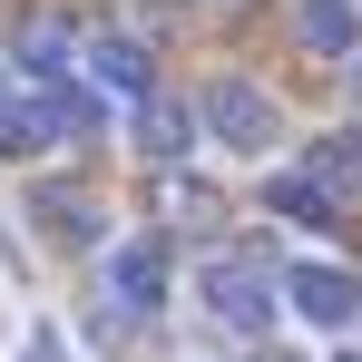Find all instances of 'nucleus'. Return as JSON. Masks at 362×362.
<instances>
[{
	"mask_svg": "<svg viewBox=\"0 0 362 362\" xmlns=\"http://www.w3.org/2000/svg\"><path fill=\"white\" fill-rule=\"evenodd\" d=\"M274 274H264V255H226V264H206V313L216 323H235V333H264L274 323Z\"/></svg>",
	"mask_w": 362,
	"mask_h": 362,
	"instance_id": "f257e3e1",
	"label": "nucleus"
},
{
	"mask_svg": "<svg viewBox=\"0 0 362 362\" xmlns=\"http://www.w3.org/2000/svg\"><path fill=\"white\" fill-rule=\"evenodd\" d=\"M206 127L235 147V157H264L274 137H284V118H274V98L255 88V78H216L206 88Z\"/></svg>",
	"mask_w": 362,
	"mask_h": 362,
	"instance_id": "f03ea898",
	"label": "nucleus"
},
{
	"mask_svg": "<svg viewBox=\"0 0 362 362\" xmlns=\"http://www.w3.org/2000/svg\"><path fill=\"white\" fill-rule=\"evenodd\" d=\"M274 294L294 303L303 323H323V333H343L362 313V274L353 264H294V274H274Z\"/></svg>",
	"mask_w": 362,
	"mask_h": 362,
	"instance_id": "7ed1b4c3",
	"label": "nucleus"
},
{
	"mask_svg": "<svg viewBox=\"0 0 362 362\" xmlns=\"http://www.w3.org/2000/svg\"><path fill=\"white\" fill-rule=\"evenodd\" d=\"M108 303H118V313H157V303H167V245L157 235H127L118 255H108Z\"/></svg>",
	"mask_w": 362,
	"mask_h": 362,
	"instance_id": "20e7f679",
	"label": "nucleus"
},
{
	"mask_svg": "<svg viewBox=\"0 0 362 362\" xmlns=\"http://www.w3.org/2000/svg\"><path fill=\"white\" fill-rule=\"evenodd\" d=\"M30 226H49V245H98L108 226H98V196L69 177H40L30 186Z\"/></svg>",
	"mask_w": 362,
	"mask_h": 362,
	"instance_id": "39448f33",
	"label": "nucleus"
},
{
	"mask_svg": "<svg viewBox=\"0 0 362 362\" xmlns=\"http://www.w3.org/2000/svg\"><path fill=\"white\" fill-rule=\"evenodd\" d=\"M88 88H108V98L137 108V98L157 88V78H147V49H137V40H88Z\"/></svg>",
	"mask_w": 362,
	"mask_h": 362,
	"instance_id": "423d86ee",
	"label": "nucleus"
},
{
	"mask_svg": "<svg viewBox=\"0 0 362 362\" xmlns=\"http://www.w3.org/2000/svg\"><path fill=\"white\" fill-rule=\"evenodd\" d=\"M186 137H196V118H186V98H137V157H157V167H177L186 157Z\"/></svg>",
	"mask_w": 362,
	"mask_h": 362,
	"instance_id": "0eeeda50",
	"label": "nucleus"
},
{
	"mask_svg": "<svg viewBox=\"0 0 362 362\" xmlns=\"http://www.w3.org/2000/svg\"><path fill=\"white\" fill-rule=\"evenodd\" d=\"M294 30H303V49H323V59L362 49V10L353 0H294Z\"/></svg>",
	"mask_w": 362,
	"mask_h": 362,
	"instance_id": "6e6552de",
	"label": "nucleus"
},
{
	"mask_svg": "<svg viewBox=\"0 0 362 362\" xmlns=\"http://www.w3.org/2000/svg\"><path fill=\"white\" fill-rule=\"evenodd\" d=\"M303 177L323 186V196H362V137H353V127L313 137V167H303Z\"/></svg>",
	"mask_w": 362,
	"mask_h": 362,
	"instance_id": "1a4fd4ad",
	"label": "nucleus"
},
{
	"mask_svg": "<svg viewBox=\"0 0 362 362\" xmlns=\"http://www.w3.org/2000/svg\"><path fill=\"white\" fill-rule=\"evenodd\" d=\"M264 206L294 216V226H333V196H323L313 177H264Z\"/></svg>",
	"mask_w": 362,
	"mask_h": 362,
	"instance_id": "9d476101",
	"label": "nucleus"
},
{
	"mask_svg": "<svg viewBox=\"0 0 362 362\" xmlns=\"http://www.w3.org/2000/svg\"><path fill=\"white\" fill-rule=\"evenodd\" d=\"M0 157H40V108L20 88H0Z\"/></svg>",
	"mask_w": 362,
	"mask_h": 362,
	"instance_id": "9b49d317",
	"label": "nucleus"
},
{
	"mask_svg": "<svg viewBox=\"0 0 362 362\" xmlns=\"http://www.w3.org/2000/svg\"><path fill=\"white\" fill-rule=\"evenodd\" d=\"M20 362H59V333H30V353Z\"/></svg>",
	"mask_w": 362,
	"mask_h": 362,
	"instance_id": "f8f14e48",
	"label": "nucleus"
},
{
	"mask_svg": "<svg viewBox=\"0 0 362 362\" xmlns=\"http://www.w3.org/2000/svg\"><path fill=\"white\" fill-rule=\"evenodd\" d=\"M353 88H362V69H353Z\"/></svg>",
	"mask_w": 362,
	"mask_h": 362,
	"instance_id": "ddd939ff",
	"label": "nucleus"
},
{
	"mask_svg": "<svg viewBox=\"0 0 362 362\" xmlns=\"http://www.w3.org/2000/svg\"><path fill=\"white\" fill-rule=\"evenodd\" d=\"M0 88H10V78H0Z\"/></svg>",
	"mask_w": 362,
	"mask_h": 362,
	"instance_id": "4468645a",
	"label": "nucleus"
}]
</instances>
